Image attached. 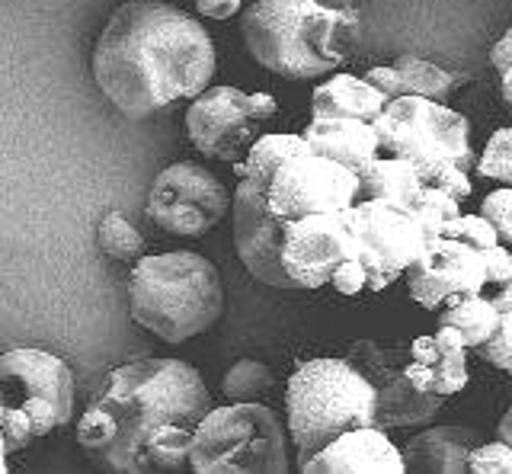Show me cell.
Masks as SVG:
<instances>
[{
  "mask_svg": "<svg viewBox=\"0 0 512 474\" xmlns=\"http://www.w3.org/2000/svg\"><path fill=\"white\" fill-rule=\"evenodd\" d=\"M215 42L192 13L164 0L112 10L93 49V81L128 119L196 100L215 77Z\"/></svg>",
  "mask_w": 512,
  "mask_h": 474,
  "instance_id": "obj_1",
  "label": "cell"
},
{
  "mask_svg": "<svg viewBox=\"0 0 512 474\" xmlns=\"http://www.w3.org/2000/svg\"><path fill=\"white\" fill-rule=\"evenodd\" d=\"M202 375L183 359H138L112 369L77 420V442L90 462L116 474L154 471L144 442L160 423L199 426L212 410Z\"/></svg>",
  "mask_w": 512,
  "mask_h": 474,
  "instance_id": "obj_2",
  "label": "cell"
},
{
  "mask_svg": "<svg viewBox=\"0 0 512 474\" xmlns=\"http://www.w3.org/2000/svg\"><path fill=\"white\" fill-rule=\"evenodd\" d=\"M234 247L253 279L276 289H320L333 270L359 257L343 212L285 221L269 209V170L250 173L234 189Z\"/></svg>",
  "mask_w": 512,
  "mask_h": 474,
  "instance_id": "obj_3",
  "label": "cell"
},
{
  "mask_svg": "<svg viewBox=\"0 0 512 474\" xmlns=\"http://www.w3.org/2000/svg\"><path fill=\"white\" fill-rule=\"evenodd\" d=\"M356 0H253L240 20L247 52L285 81L333 74L359 42Z\"/></svg>",
  "mask_w": 512,
  "mask_h": 474,
  "instance_id": "obj_4",
  "label": "cell"
},
{
  "mask_svg": "<svg viewBox=\"0 0 512 474\" xmlns=\"http://www.w3.org/2000/svg\"><path fill=\"white\" fill-rule=\"evenodd\" d=\"M128 314L164 343L205 334L224 314L218 266L196 250L144 254L128 273Z\"/></svg>",
  "mask_w": 512,
  "mask_h": 474,
  "instance_id": "obj_5",
  "label": "cell"
},
{
  "mask_svg": "<svg viewBox=\"0 0 512 474\" xmlns=\"http://www.w3.org/2000/svg\"><path fill=\"white\" fill-rule=\"evenodd\" d=\"M285 426L298 468L356 426H378V391L349 356L301 362L285 388Z\"/></svg>",
  "mask_w": 512,
  "mask_h": 474,
  "instance_id": "obj_6",
  "label": "cell"
},
{
  "mask_svg": "<svg viewBox=\"0 0 512 474\" xmlns=\"http://www.w3.org/2000/svg\"><path fill=\"white\" fill-rule=\"evenodd\" d=\"M288 426L260 401L212 407L192 436L189 468L196 474H285Z\"/></svg>",
  "mask_w": 512,
  "mask_h": 474,
  "instance_id": "obj_7",
  "label": "cell"
},
{
  "mask_svg": "<svg viewBox=\"0 0 512 474\" xmlns=\"http://www.w3.org/2000/svg\"><path fill=\"white\" fill-rule=\"evenodd\" d=\"M372 125L381 141V154L413 161L420 173L439 161H455L464 170L477 167L471 148V122L439 100L416 97V93L388 100Z\"/></svg>",
  "mask_w": 512,
  "mask_h": 474,
  "instance_id": "obj_8",
  "label": "cell"
},
{
  "mask_svg": "<svg viewBox=\"0 0 512 474\" xmlns=\"http://www.w3.org/2000/svg\"><path fill=\"white\" fill-rule=\"evenodd\" d=\"M349 231L356 234L359 260L368 270V289L384 292L404 279L410 266L423 257L429 244L416 209L388 199H359L343 212Z\"/></svg>",
  "mask_w": 512,
  "mask_h": 474,
  "instance_id": "obj_9",
  "label": "cell"
},
{
  "mask_svg": "<svg viewBox=\"0 0 512 474\" xmlns=\"http://www.w3.org/2000/svg\"><path fill=\"white\" fill-rule=\"evenodd\" d=\"M231 209L234 199L228 186L212 170L192 161H180L154 177L144 215L167 234L199 237L221 225Z\"/></svg>",
  "mask_w": 512,
  "mask_h": 474,
  "instance_id": "obj_10",
  "label": "cell"
},
{
  "mask_svg": "<svg viewBox=\"0 0 512 474\" xmlns=\"http://www.w3.org/2000/svg\"><path fill=\"white\" fill-rule=\"evenodd\" d=\"M359 202V173L327 154L304 151L269 170V209L285 221L346 212Z\"/></svg>",
  "mask_w": 512,
  "mask_h": 474,
  "instance_id": "obj_11",
  "label": "cell"
},
{
  "mask_svg": "<svg viewBox=\"0 0 512 474\" xmlns=\"http://www.w3.org/2000/svg\"><path fill=\"white\" fill-rule=\"evenodd\" d=\"M349 359L372 378L378 391V426L381 430H397V426H420L429 423L442 410L445 394L420 391L407 378L410 346H381L372 340H359L349 346Z\"/></svg>",
  "mask_w": 512,
  "mask_h": 474,
  "instance_id": "obj_12",
  "label": "cell"
},
{
  "mask_svg": "<svg viewBox=\"0 0 512 474\" xmlns=\"http://www.w3.org/2000/svg\"><path fill=\"white\" fill-rule=\"evenodd\" d=\"M192 148L212 161L237 164L260 138V122L250 113V93L237 87H208L186 109Z\"/></svg>",
  "mask_w": 512,
  "mask_h": 474,
  "instance_id": "obj_13",
  "label": "cell"
},
{
  "mask_svg": "<svg viewBox=\"0 0 512 474\" xmlns=\"http://www.w3.org/2000/svg\"><path fill=\"white\" fill-rule=\"evenodd\" d=\"M410 298L426 311H439L452 292H484L487 263L477 250L455 237H432L423 257L404 273Z\"/></svg>",
  "mask_w": 512,
  "mask_h": 474,
  "instance_id": "obj_14",
  "label": "cell"
},
{
  "mask_svg": "<svg viewBox=\"0 0 512 474\" xmlns=\"http://www.w3.org/2000/svg\"><path fill=\"white\" fill-rule=\"evenodd\" d=\"M0 394L4 401L48 398L61 410L64 423L74 417V372L61 356L48 350L20 346L0 356Z\"/></svg>",
  "mask_w": 512,
  "mask_h": 474,
  "instance_id": "obj_15",
  "label": "cell"
},
{
  "mask_svg": "<svg viewBox=\"0 0 512 474\" xmlns=\"http://www.w3.org/2000/svg\"><path fill=\"white\" fill-rule=\"evenodd\" d=\"M304 474H404V449L384 436L381 426H356L343 436H336L330 446L320 449Z\"/></svg>",
  "mask_w": 512,
  "mask_h": 474,
  "instance_id": "obj_16",
  "label": "cell"
},
{
  "mask_svg": "<svg viewBox=\"0 0 512 474\" xmlns=\"http://www.w3.org/2000/svg\"><path fill=\"white\" fill-rule=\"evenodd\" d=\"M480 433L471 426H429L404 442V462L413 474H464Z\"/></svg>",
  "mask_w": 512,
  "mask_h": 474,
  "instance_id": "obj_17",
  "label": "cell"
},
{
  "mask_svg": "<svg viewBox=\"0 0 512 474\" xmlns=\"http://www.w3.org/2000/svg\"><path fill=\"white\" fill-rule=\"evenodd\" d=\"M301 135L308 138L311 151L327 154L356 173L381 157L378 132L365 119H311Z\"/></svg>",
  "mask_w": 512,
  "mask_h": 474,
  "instance_id": "obj_18",
  "label": "cell"
},
{
  "mask_svg": "<svg viewBox=\"0 0 512 474\" xmlns=\"http://www.w3.org/2000/svg\"><path fill=\"white\" fill-rule=\"evenodd\" d=\"M388 97L356 74H333L311 93V119H365L375 122Z\"/></svg>",
  "mask_w": 512,
  "mask_h": 474,
  "instance_id": "obj_19",
  "label": "cell"
},
{
  "mask_svg": "<svg viewBox=\"0 0 512 474\" xmlns=\"http://www.w3.org/2000/svg\"><path fill=\"white\" fill-rule=\"evenodd\" d=\"M426 193L420 167L404 157H375L365 170H359V199H388L397 205L416 209Z\"/></svg>",
  "mask_w": 512,
  "mask_h": 474,
  "instance_id": "obj_20",
  "label": "cell"
},
{
  "mask_svg": "<svg viewBox=\"0 0 512 474\" xmlns=\"http://www.w3.org/2000/svg\"><path fill=\"white\" fill-rule=\"evenodd\" d=\"M503 311L493 305V298L487 292H452L445 298L439 324H452L461 330L468 350H477L480 343H487L493 337V330L500 327Z\"/></svg>",
  "mask_w": 512,
  "mask_h": 474,
  "instance_id": "obj_21",
  "label": "cell"
},
{
  "mask_svg": "<svg viewBox=\"0 0 512 474\" xmlns=\"http://www.w3.org/2000/svg\"><path fill=\"white\" fill-rule=\"evenodd\" d=\"M192 436H196V426L180 423V420H167L160 423L157 430L144 442V452H148V462L154 471H183L189 468V455H192Z\"/></svg>",
  "mask_w": 512,
  "mask_h": 474,
  "instance_id": "obj_22",
  "label": "cell"
},
{
  "mask_svg": "<svg viewBox=\"0 0 512 474\" xmlns=\"http://www.w3.org/2000/svg\"><path fill=\"white\" fill-rule=\"evenodd\" d=\"M436 340H439V359H436V391L439 394H458L468 385V343H464L461 330L452 324H439L436 330Z\"/></svg>",
  "mask_w": 512,
  "mask_h": 474,
  "instance_id": "obj_23",
  "label": "cell"
},
{
  "mask_svg": "<svg viewBox=\"0 0 512 474\" xmlns=\"http://www.w3.org/2000/svg\"><path fill=\"white\" fill-rule=\"evenodd\" d=\"M311 151L308 138L304 135H260L253 141L250 154L244 161L231 164L234 167V177H250V173H263V170H272L276 164H282L285 157H295V154H304Z\"/></svg>",
  "mask_w": 512,
  "mask_h": 474,
  "instance_id": "obj_24",
  "label": "cell"
},
{
  "mask_svg": "<svg viewBox=\"0 0 512 474\" xmlns=\"http://www.w3.org/2000/svg\"><path fill=\"white\" fill-rule=\"evenodd\" d=\"M96 244H100L103 257H109L112 263H138L144 257V237L119 212L103 215L100 228H96Z\"/></svg>",
  "mask_w": 512,
  "mask_h": 474,
  "instance_id": "obj_25",
  "label": "cell"
},
{
  "mask_svg": "<svg viewBox=\"0 0 512 474\" xmlns=\"http://www.w3.org/2000/svg\"><path fill=\"white\" fill-rule=\"evenodd\" d=\"M400 77H404L407 84V93H416V97H429V100H445L448 93L458 87V77L452 71H445L439 65H432V61H423V58H397L394 61Z\"/></svg>",
  "mask_w": 512,
  "mask_h": 474,
  "instance_id": "obj_26",
  "label": "cell"
},
{
  "mask_svg": "<svg viewBox=\"0 0 512 474\" xmlns=\"http://www.w3.org/2000/svg\"><path fill=\"white\" fill-rule=\"evenodd\" d=\"M272 385H276V375L260 359H240L221 378V391L228 401H260Z\"/></svg>",
  "mask_w": 512,
  "mask_h": 474,
  "instance_id": "obj_27",
  "label": "cell"
},
{
  "mask_svg": "<svg viewBox=\"0 0 512 474\" xmlns=\"http://www.w3.org/2000/svg\"><path fill=\"white\" fill-rule=\"evenodd\" d=\"M416 215H420L423 228H426V237L432 241V237H442L448 221L461 215V199H455L452 193H445V189L426 186L420 205H416Z\"/></svg>",
  "mask_w": 512,
  "mask_h": 474,
  "instance_id": "obj_28",
  "label": "cell"
},
{
  "mask_svg": "<svg viewBox=\"0 0 512 474\" xmlns=\"http://www.w3.org/2000/svg\"><path fill=\"white\" fill-rule=\"evenodd\" d=\"M477 173L500 186H512V129L490 135L484 154L477 157Z\"/></svg>",
  "mask_w": 512,
  "mask_h": 474,
  "instance_id": "obj_29",
  "label": "cell"
},
{
  "mask_svg": "<svg viewBox=\"0 0 512 474\" xmlns=\"http://www.w3.org/2000/svg\"><path fill=\"white\" fill-rule=\"evenodd\" d=\"M442 237H455V241H464L477 250H487L493 244H500V234H496L493 221L484 215H458L445 225Z\"/></svg>",
  "mask_w": 512,
  "mask_h": 474,
  "instance_id": "obj_30",
  "label": "cell"
},
{
  "mask_svg": "<svg viewBox=\"0 0 512 474\" xmlns=\"http://www.w3.org/2000/svg\"><path fill=\"white\" fill-rule=\"evenodd\" d=\"M477 356L512 375V311H503L500 327L493 330V337L487 343L477 346Z\"/></svg>",
  "mask_w": 512,
  "mask_h": 474,
  "instance_id": "obj_31",
  "label": "cell"
},
{
  "mask_svg": "<svg viewBox=\"0 0 512 474\" xmlns=\"http://www.w3.org/2000/svg\"><path fill=\"white\" fill-rule=\"evenodd\" d=\"M426 186H436V189H445V193H452L455 199H468L471 196V180H468V170L455 161H439L432 164L429 170L420 173Z\"/></svg>",
  "mask_w": 512,
  "mask_h": 474,
  "instance_id": "obj_32",
  "label": "cell"
},
{
  "mask_svg": "<svg viewBox=\"0 0 512 474\" xmlns=\"http://www.w3.org/2000/svg\"><path fill=\"white\" fill-rule=\"evenodd\" d=\"M471 474H512V446L506 439L480 442L471 452Z\"/></svg>",
  "mask_w": 512,
  "mask_h": 474,
  "instance_id": "obj_33",
  "label": "cell"
},
{
  "mask_svg": "<svg viewBox=\"0 0 512 474\" xmlns=\"http://www.w3.org/2000/svg\"><path fill=\"white\" fill-rule=\"evenodd\" d=\"M0 433H4V455H13L16 449H23L29 439H36L32 420L26 417V410L16 404L0 407Z\"/></svg>",
  "mask_w": 512,
  "mask_h": 474,
  "instance_id": "obj_34",
  "label": "cell"
},
{
  "mask_svg": "<svg viewBox=\"0 0 512 474\" xmlns=\"http://www.w3.org/2000/svg\"><path fill=\"white\" fill-rule=\"evenodd\" d=\"M480 215L493 221L503 244H512V186H500L480 202Z\"/></svg>",
  "mask_w": 512,
  "mask_h": 474,
  "instance_id": "obj_35",
  "label": "cell"
},
{
  "mask_svg": "<svg viewBox=\"0 0 512 474\" xmlns=\"http://www.w3.org/2000/svg\"><path fill=\"white\" fill-rule=\"evenodd\" d=\"M333 289L340 295H359L362 289H368V270L359 257H349L333 270Z\"/></svg>",
  "mask_w": 512,
  "mask_h": 474,
  "instance_id": "obj_36",
  "label": "cell"
},
{
  "mask_svg": "<svg viewBox=\"0 0 512 474\" xmlns=\"http://www.w3.org/2000/svg\"><path fill=\"white\" fill-rule=\"evenodd\" d=\"M362 77H365V81L372 84V87H378L388 100L407 97V84H404V77H400L397 65H378V68H372V71H365Z\"/></svg>",
  "mask_w": 512,
  "mask_h": 474,
  "instance_id": "obj_37",
  "label": "cell"
},
{
  "mask_svg": "<svg viewBox=\"0 0 512 474\" xmlns=\"http://www.w3.org/2000/svg\"><path fill=\"white\" fill-rule=\"evenodd\" d=\"M484 263H487V286H500L512 276V250L500 241L484 250Z\"/></svg>",
  "mask_w": 512,
  "mask_h": 474,
  "instance_id": "obj_38",
  "label": "cell"
},
{
  "mask_svg": "<svg viewBox=\"0 0 512 474\" xmlns=\"http://www.w3.org/2000/svg\"><path fill=\"white\" fill-rule=\"evenodd\" d=\"M240 7H244V0H196L199 17L205 20H231Z\"/></svg>",
  "mask_w": 512,
  "mask_h": 474,
  "instance_id": "obj_39",
  "label": "cell"
},
{
  "mask_svg": "<svg viewBox=\"0 0 512 474\" xmlns=\"http://www.w3.org/2000/svg\"><path fill=\"white\" fill-rule=\"evenodd\" d=\"M407 378L410 382L420 388V391H436V369L429 366V362H420V359H413L407 362ZM439 394V391H436Z\"/></svg>",
  "mask_w": 512,
  "mask_h": 474,
  "instance_id": "obj_40",
  "label": "cell"
},
{
  "mask_svg": "<svg viewBox=\"0 0 512 474\" xmlns=\"http://www.w3.org/2000/svg\"><path fill=\"white\" fill-rule=\"evenodd\" d=\"M410 356L420 359V362H429V366H436V359H439V340H436V334L416 337L410 343Z\"/></svg>",
  "mask_w": 512,
  "mask_h": 474,
  "instance_id": "obj_41",
  "label": "cell"
},
{
  "mask_svg": "<svg viewBox=\"0 0 512 474\" xmlns=\"http://www.w3.org/2000/svg\"><path fill=\"white\" fill-rule=\"evenodd\" d=\"M250 113H253L256 122H266V119H272L279 113V103H276L272 93H250Z\"/></svg>",
  "mask_w": 512,
  "mask_h": 474,
  "instance_id": "obj_42",
  "label": "cell"
},
{
  "mask_svg": "<svg viewBox=\"0 0 512 474\" xmlns=\"http://www.w3.org/2000/svg\"><path fill=\"white\" fill-rule=\"evenodd\" d=\"M509 61H512V26L503 33V39L490 49V65L496 68V74H500L509 65Z\"/></svg>",
  "mask_w": 512,
  "mask_h": 474,
  "instance_id": "obj_43",
  "label": "cell"
},
{
  "mask_svg": "<svg viewBox=\"0 0 512 474\" xmlns=\"http://www.w3.org/2000/svg\"><path fill=\"white\" fill-rule=\"evenodd\" d=\"M484 292L493 298V305L500 311H512V276L506 282H500V286H487Z\"/></svg>",
  "mask_w": 512,
  "mask_h": 474,
  "instance_id": "obj_44",
  "label": "cell"
},
{
  "mask_svg": "<svg viewBox=\"0 0 512 474\" xmlns=\"http://www.w3.org/2000/svg\"><path fill=\"white\" fill-rule=\"evenodd\" d=\"M500 90H503V100H506L509 109H512V61L500 71Z\"/></svg>",
  "mask_w": 512,
  "mask_h": 474,
  "instance_id": "obj_45",
  "label": "cell"
},
{
  "mask_svg": "<svg viewBox=\"0 0 512 474\" xmlns=\"http://www.w3.org/2000/svg\"><path fill=\"white\" fill-rule=\"evenodd\" d=\"M496 436L500 439H506L509 446H512V407L503 414V420H500V426H496Z\"/></svg>",
  "mask_w": 512,
  "mask_h": 474,
  "instance_id": "obj_46",
  "label": "cell"
}]
</instances>
